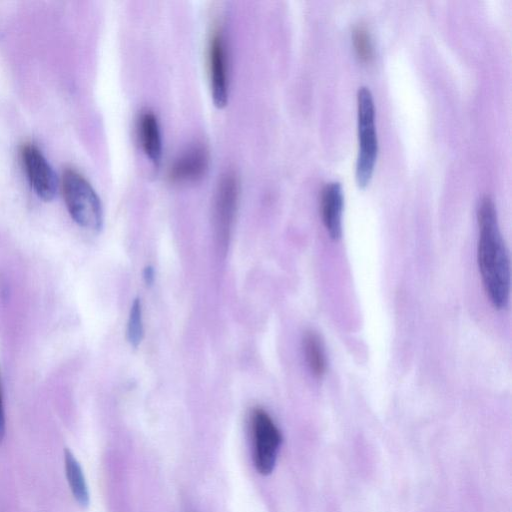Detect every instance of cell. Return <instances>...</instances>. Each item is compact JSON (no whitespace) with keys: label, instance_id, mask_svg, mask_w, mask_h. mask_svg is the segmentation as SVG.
<instances>
[{"label":"cell","instance_id":"obj_1","mask_svg":"<svg viewBox=\"0 0 512 512\" xmlns=\"http://www.w3.org/2000/svg\"><path fill=\"white\" fill-rule=\"evenodd\" d=\"M477 260L484 289L497 309L507 306L510 293V262L499 230L495 204L484 196L478 207Z\"/></svg>","mask_w":512,"mask_h":512},{"label":"cell","instance_id":"obj_2","mask_svg":"<svg viewBox=\"0 0 512 512\" xmlns=\"http://www.w3.org/2000/svg\"><path fill=\"white\" fill-rule=\"evenodd\" d=\"M62 191L71 218L85 229L100 230L103 224L101 201L85 177L74 169L65 170Z\"/></svg>","mask_w":512,"mask_h":512},{"label":"cell","instance_id":"obj_3","mask_svg":"<svg viewBox=\"0 0 512 512\" xmlns=\"http://www.w3.org/2000/svg\"><path fill=\"white\" fill-rule=\"evenodd\" d=\"M357 107L359 149L355 178L359 186H365L372 176L378 152L374 100L367 86L358 89Z\"/></svg>","mask_w":512,"mask_h":512},{"label":"cell","instance_id":"obj_4","mask_svg":"<svg viewBox=\"0 0 512 512\" xmlns=\"http://www.w3.org/2000/svg\"><path fill=\"white\" fill-rule=\"evenodd\" d=\"M253 462L261 475H269L276 465L282 435L273 419L262 408L251 413Z\"/></svg>","mask_w":512,"mask_h":512},{"label":"cell","instance_id":"obj_5","mask_svg":"<svg viewBox=\"0 0 512 512\" xmlns=\"http://www.w3.org/2000/svg\"><path fill=\"white\" fill-rule=\"evenodd\" d=\"M208 66L214 105L223 108L229 95L228 55L224 35L219 29L213 32L209 42Z\"/></svg>","mask_w":512,"mask_h":512},{"label":"cell","instance_id":"obj_6","mask_svg":"<svg viewBox=\"0 0 512 512\" xmlns=\"http://www.w3.org/2000/svg\"><path fill=\"white\" fill-rule=\"evenodd\" d=\"M20 155L25 173L35 193L45 201L51 200L56 193L57 180L42 152L34 144L27 143L22 146Z\"/></svg>","mask_w":512,"mask_h":512},{"label":"cell","instance_id":"obj_7","mask_svg":"<svg viewBox=\"0 0 512 512\" xmlns=\"http://www.w3.org/2000/svg\"><path fill=\"white\" fill-rule=\"evenodd\" d=\"M239 187L234 174L222 176L215 198V226L220 245L226 246L237 209Z\"/></svg>","mask_w":512,"mask_h":512},{"label":"cell","instance_id":"obj_8","mask_svg":"<svg viewBox=\"0 0 512 512\" xmlns=\"http://www.w3.org/2000/svg\"><path fill=\"white\" fill-rule=\"evenodd\" d=\"M209 153L202 145H194L179 155L169 169V178L176 183H192L207 172Z\"/></svg>","mask_w":512,"mask_h":512},{"label":"cell","instance_id":"obj_9","mask_svg":"<svg viewBox=\"0 0 512 512\" xmlns=\"http://www.w3.org/2000/svg\"><path fill=\"white\" fill-rule=\"evenodd\" d=\"M344 204L343 188L340 182L330 181L321 191V216L324 226L333 239L342 234V212Z\"/></svg>","mask_w":512,"mask_h":512},{"label":"cell","instance_id":"obj_10","mask_svg":"<svg viewBox=\"0 0 512 512\" xmlns=\"http://www.w3.org/2000/svg\"><path fill=\"white\" fill-rule=\"evenodd\" d=\"M138 133L144 153L157 165L162 156V138L158 119L153 112L147 110L140 115Z\"/></svg>","mask_w":512,"mask_h":512},{"label":"cell","instance_id":"obj_11","mask_svg":"<svg viewBox=\"0 0 512 512\" xmlns=\"http://www.w3.org/2000/svg\"><path fill=\"white\" fill-rule=\"evenodd\" d=\"M64 465L71 493L80 505L87 506L89 504L88 486L79 462L69 449L64 450Z\"/></svg>","mask_w":512,"mask_h":512},{"label":"cell","instance_id":"obj_12","mask_svg":"<svg viewBox=\"0 0 512 512\" xmlns=\"http://www.w3.org/2000/svg\"><path fill=\"white\" fill-rule=\"evenodd\" d=\"M303 349L311 372L321 377L326 371L327 361L320 337L315 332H307L303 338Z\"/></svg>","mask_w":512,"mask_h":512},{"label":"cell","instance_id":"obj_13","mask_svg":"<svg viewBox=\"0 0 512 512\" xmlns=\"http://www.w3.org/2000/svg\"><path fill=\"white\" fill-rule=\"evenodd\" d=\"M144 336L142 308L139 299H135L131 305L128 323L127 339L131 346L138 347Z\"/></svg>","mask_w":512,"mask_h":512},{"label":"cell","instance_id":"obj_14","mask_svg":"<svg viewBox=\"0 0 512 512\" xmlns=\"http://www.w3.org/2000/svg\"><path fill=\"white\" fill-rule=\"evenodd\" d=\"M353 44L360 58L366 60L372 56L373 48L371 37L368 30L364 26L359 25L354 29Z\"/></svg>","mask_w":512,"mask_h":512},{"label":"cell","instance_id":"obj_15","mask_svg":"<svg viewBox=\"0 0 512 512\" xmlns=\"http://www.w3.org/2000/svg\"><path fill=\"white\" fill-rule=\"evenodd\" d=\"M6 430V421H5V411H4V402H3V392L0 381V442L3 440L5 436Z\"/></svg>","mask_w":512,"mask_h":512},{"label":"cell","instance_id":"obj_16","mask_svg":"<svg viewBox=\"0 0 512 512\" xmlns=\"http://www.w3.org/2000/svg\"><path fill=\"white\" fill-rule=\"evenodd\" d=\"M153 277H154L153 269L151 267H146L145 272H144V278L146 280V283L147 284L152 283Z\"/></svg>","mask_w":512,"mask_h":512}]
</instances>
